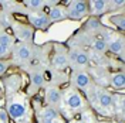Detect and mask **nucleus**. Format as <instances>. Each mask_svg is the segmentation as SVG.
I'll list each match as a JSON object with an SVG mask.
<instances>
[{"mask_svg":"<svg viewBox=\"0 0 125 123\" xmlns=\"http://www.w3.org/2000/svg\"><path fill=\"white\" fill-rule=\"evenodd\" d=\"M88 61H90L88 54H87L85 51H81V50H80V53L77 54L75 60H74L73 62L77 65L78 68H84V67H87V65H88Z\"/></svg>","mask_w":125,"mask_h":123,"instance_id":"obj_19","label":"nucleus"},{"mask_svg":"<svg viewBox=\"0 0 125 123\" xmlns=\"http://www.w3.org/2000/svg\"><path fill=\"white\" fill-rule=\"evenodd\" d=\"M107 10H108L107 0H94L91 3H88V11H91V14H104Z\"/></svg>","mask_w":125,"mask_h":123,"instance_id":"obj_14","label":"nucleus"},{"mask_svg":"<svg viewBox=\"0 0 125 123\" xmlns=\"http://www.w3.org/2000/svg\"><path fill=\"white\" fill-rule=\"evenodd\" d=\"M13 55L19 62L29 61L31 58V47L29 44H23V43L14 44L13 45Z\"/></svg>","mask_w":125,"mask_h":123,"instance_id":"obj_8","label":"nucleus"},{"mask_svg":"<svg viewBox=\"0 0 125 123\" xmlns=\"http://www.w3.org/2000/svg\"><path fill=\"white\" fill-rule=\"evenodd\" d=\"M3 84H4V89H6V96L10 98V96L16 95L19 88L21 86V77L19 74H13L4 79Z\"/></svg>","mask_w":125,"mask_h":123,"instance_id":"obj_7","label":"nucleus"},{"mask_svg":"<svg viewBox=\"0 0 125 123\" xmlns=\"http://www.w3.org/2000/svg\"><path fill=\"white\" fill-rule=\"evenodd\" d=\"M81 123H97L95 122V116L91 110H83L81 112Z\"/></svg>","mask_w":125,"mask_h":123,"instance_id":"obj_22","label":"nucleus"},{"mask_svg":"<svg viewBox=\"0 0 125 123\" xmlns=\"http://www.w3.org/2000/svg\"><path fill=\"white\" fill-rule=\"evenodd\" d=\"M93 51L98 54H104L107 51V40L104 38H95L93 41Z\"/></svg>","mask_w":125,"mask_h":123,"instance_id":"obj_20","label":"nucleus"},{"mask_svg":"<svg viewBox=\"0 0 125 123\" xmlns=\"http://www.w3.org/2000/svg\"><path fill=\"white\" fill-rule=\"evenodd\" d=\"M13 30H14L16 38H19L20 43L29 44L33 41V28L24 24H13Z\"/></svg>","mask_w":125,"mask_h":123,"instance_id":"obj_5","label":"nucleus"},{"mask_svg":"<svg viewBox=\"0 0 125 123\" xmlns=\"http://www.w3.org/2000/svg\"><path fill=\"white\" fill-rule=\"evenodd\" d=\"M27 18H29V23L31 24V27L39 28V30H46L51 24L48 20V16L46 13H40V11L39 13H29Z\"/></svg>","mask_w":125,"mask_h":123,"instance_id":"obj_4","label":"nucleus"},{"mask_svg":"<svg viewBox=\"0 0 125 123\" xmlns=\"http://www.w3.org/2000/svg\"><path fill=\"white\" fill-rule=\"evenodd\" d=\"M0 45L7 47V48H13V45H14V38L10 34H7V33L0 31Z\"/></svg>","mask_w":125,"mask_h":123,"instance_id":"obj_21","label":"nucleus"},{"mask_svg":"<svg viewBox=\"0 0 125 123\" xmlns=\"http://www.w3.org/2000/svg\"><path fill=\"white\" fill-rule=\"evenodd\" d=\"M65 11H67V17L74 18V20H80V18H83L88 14V3L84 0L70 1Z\"/></svg>","mask_w":125,"mask_h":123,"instance_id":"obj_3","label":"nucleus"},{"mask_svg":"<svg viewBox=\"0 0 125 123\" xmlns=\"http://www.w3.org/2000/svg\"><path fill=\"white\" fill-rule=\"evenodd\" d=\"M51 64H53V67H54L55 69H65L68 65H70V61H68V57H67V54L65 53H62V51H60V53H55L54 55H53V58H51Z\"/></svg>","mask_w":125,"mask_h":123,"instance_id":"obj_12","label":"nucleus"},{"mask_svg":"<svg viewBox=\"0 0 125 123\" xmlns=\"http://www.w3.org/2000/svg\"><path fill=\"white\" fill-rule=\"evenodd\" d=\"M107 50H109L112 54H124V38L122 37H114L107 41Z\"/></svg>","mask_w":125,"mask_h":123,"instance_id":"obj_11","label":"nucleus"},{"mask_svg":"<svg viewBox=\"0 0 125 123\" xmlns=\"http://www.w3.org/2000/svg\"><path fill=\"white\" fill-rule=\"evenodd\" d=\"M109 85L115 91H122L125 86V77L122 72H115L109 77Z\"/></svg>","mask_w":125,"mask_h":123,"instance_id":"obj_16","label":"nucleus"},{"mask_svg":"<svg viewBox=\"0 0 125 123\" xmlns=\"http://www.w3.org/2000/svg\"><path fill=\"white\" fill-rule=\"evenodd\" d=\"M98 123H108V122H98Z\"/></svg>","mask_w":125,"mask_h":123,"instance_id":"obj_32","label":"nucleus"},{"mask_svg":"<svg viewBox=\"0 0 125 123\" xmlns=\"http://www.w3.org/2000/svg\"><path fill=\"white\" fill-rule=\"evenodd\" d=\"M44 98H46L47 103H48L50 106H53V108L61 105V91H60L57 86H53V85L47 86Z\"/></svg>","mask_w":125,"mask_h":123,"instance_id":"obj_9","label":"nucleus"},{"mask_svg":"<svg viewBox=\"0 0 125 123\" xmlns=\"http://www.w3.org/2000/svg\"><path fill=\"white\" fill-rule=\"evenodd\" d=\"M0 92H1V84H0Z\"/></svg>","mask_w":125,"mask_h":123,"instance_id":"obj_31","label":"nucleus"},{"mask_svg":"<svg viewBox=\"0 0 125 123\" xmlns=\"http://www.w3.org/2000/svg\"><path fill=\"white\" fill-rule=\"evenodd\" d=\"M10 53H11V48H7V47L0 45V60H1V58H4V57H7Z\"/></svg>","mask_w":125,"mask_h":123,"instance_id":"obj_26","label":"nucleus"},{"mask_svg":"<svg viewBox=\"0 0 125 123\" xmlns=\"http://www.w3.org/2000/svg\"><path fill=\"white\" fill-rule=\"evenodd\" d=\"M9 120H10V117H9L6 109L0 108V123H9Z\"/></svg>","mask_w":125,"mask_h":123,"instance_id":"obj_24","label":"nucleus"},{"mask_svg":"<svg viewBox=\"0 0 125 123\" xmlns=\"http://www.w3.org/2000/svg\"><path fill=\"white\" fill-rule=\"evenodd\" d=\"M58 117H60V113L53 106H44L39 112V122L40 123L50 122V120H54V119H58Z\"/></svg>","mask_w":125,"mask_h":123,"instance_id":"obj_10","label":"nucleus"},{"mask_svg":"<svg viewBox=\"0 0 125 123\" xmlns=\"http://www.w3.org/2000/svg\"><path fill=\"white\" fill-rule=\"evenodd\" d=\"M30 84H31V88L36 89V92L44 85V75H43L41 71H39V69H33L30 72Z\"/></svg>","mask_w":125,"mask_h":123,"instance_id":"obj_15","label":"nucleus"},{"mask_svg":"<svg viewBox=\"0 0 125 123\" xmlns=\"http://www.w3.org/2000/svg\"><path fill=\"white\" fill-rule=\"evenodd\" d=\"M6 112L9 117H13L14 120H20L21 117L29 115V102L24 95H13L7 99Z\"/></svg>","mask_w":125,"mask_h":123,"instance_id":"obj_1","label":"nucleus"},{"mask_svg":"<svg viewBox=\"0 0 125 123\" xmlns=\"http://www.w3.org/2000/svg\"><path fill=\"white\" fill-rule=\"evenodd\" d=\"M61 103H64L73 112H78V110L85 108V102L83 99V96L73 86L67 88L64 92H61Z\"/></svg>","mask_w":125,"mask_h":123,"instance_id":"obj_2","label":"nucleus"},{"mask_svg":"<svg viewBox=\"0 0 125 123\" xmlns=\"http://www.w3.org/2000/svg\"><path fill=\"white\" fill-rule=\"evenodd\" d=\"M47 16H48L50 23L62 21L64 18H67V11H65V7H62V6H53Z\"/></svg>","mask_w":125,"mask_h":123,"instance_id":"obj_13","label":"nucleus"},{"mask_svg":"<svg viewBox=\"0 0 125 123\" xmlns=\"http://www.w3.org/2000/svg\"><path fill=\"white\" fill-rule=\"evenodd\" d=\"M24 4H26L27 9L33 10V13H39L40 10L47 4V1H44V0H26Z\"/></svg>","mask_w":125,"mask_h":123,"instance_id":"obj_18","label":"nucleus"},{"mask_svg":"<svg viewBox=\"0 0 125 123\" xmlns=\"http://www.w3.org/2000/svg\"><path fill=\"white\" fill-rule=\"evenodd\" d=\"M43 123H64L61 120V117H58V119H54V120H50V122H43Z\"/></svg>","mask_w":125,"mask_h":123,"instance_id":"obj_29","label":"nucleus"},{"mask_svg":"<svg viewBox=\"0 0 125 123\" xmlns=\"http://www.w3.org/2000/svg\"><path fill=\"white\" fill-rule=\"evenodd\" d=\"M111 21L115 24V26H118L121 30H124V27H125V23H124V16L122 14H119V16H115V17H112L111 18Z\"/></svg>","mask_w":125,"mask_h":123,"instance_id":"obj_23","label":"nucleus"},{"mask_svg":"<svg viewBox=\"0 0 125 123\" xmlns=\"http://www.w3.org/2000/svg\"><path fill=\"white\" fill-rule=\"evenodd\" d=\"M111 102H112V95H111L109 92H107V91H104V89H102L101 92H100V95H98L97 103H98L101 108L108 109V108H111Z\"/></svg>","mask_w":125,"mask_h":123,"instance_id":"obj_17","label":"nucleus"},{"mask_svg":"<svg viewBox=\"0 0 125 123\" xmlns=\"http://www.w3.org/2000/svg\"><path fill=\"white\" fill-rule=\"evenodd\" d=\"M71 123H81L80 120H74V122H71Z\"/></svg>","mask_w":125,"mask_h":123,"instance_id":"obj_30","label":"nucleus"},{"mask_svg":"<svg viewBox=\"0 0 125 123\" xmlns=\"http://www.w3.org/2000/svg\"><path fill=\"white\" fill-rule=\"evenodd\" d=\"M71 82L77 89L87 91L90 88V85H91V78L85 71H75L73 74V77H71Z\"/></svg>","mask_w":125,"mask_h":123,"instance_id":"obj_6","label":"nucleus"},{"mask_svg":"<svg viewBox=\"0 0 125 123\" xmlns=\"http://www.w3.org/2000/svg\"><path fill=\"white\" fill-rule=\"evenodd\" d=\"M9 68V64L6 61H0V75H3Z\"/></svg>","mask_w":125,"mask_h":123,"instance_id":"obj_28","label":"nucleus"},{"mask_svg":"<svg viewBox=\"0 0 125 123\" xmlns=\"http://www.w3.org/2000/svg\"><path fill=\"white\" fill-rule=\"evenodd\" d=\"M98 21L95 20V18H90V21H88V24H87V27H88V30H97L98 28Z\"/></svg>","mask_w":125,"mask_h":123,"instance_id":"obj_27","label":"nucleus"},{"mask_svg":"<svg viewBox=\"0 0 125 123\" xmlns=\"http://www.w3.org/2000/svg\"><path fill=\"white\" fill-rule=\"evenodd\" d=\"M78 53H80V50H78V48H71L70 51L67 53V57H68V61H70V62H71V61H74Z\"/></svg>","mask_w":125,"mask_h":123,"instance_id":"obj_25","label":"nucleus"}]
</instances>
